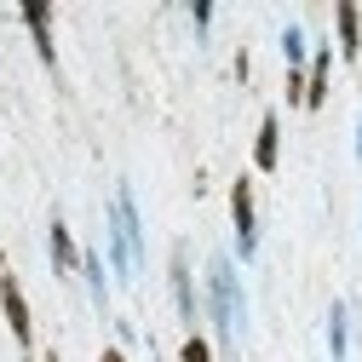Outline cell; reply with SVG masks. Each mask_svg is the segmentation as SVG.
<instances>
[{"label":"cell","mask_w":362,"mask_h":362,"mask_svg":"<svg viewBox=\"0 0 362 362\" xmlns=\"http://www.w3.org/2000/svg\"><path fill=\"white\" fill-rule=\"evenodd\" d=\"M207 316L218 328V345H242V334H247V293L236 282V259L230 253L207 259Z\"/></svg>","instance_id":"6da1fadb"},{"label":"cell","mask_w":362,"mask_h":362,"mask_svg":"<svg viewBox=\"0 0 362 362\" xmlns=\"http://www.w3.org/2000/svg\"><path fill=\"white\" fill-rule=\"evenodd\" d=\"M110 264L115 276L132 282L144 264V218H139V202H132V185H115V207H110Z\"/></svg>","instance_id":"7a4b0ae2"},{"label":"cell","mask_w":362,"mask_h":362,"mask_svg":"<svg viewBox=\"0 0 362 362\" xmlns=\"http://www.w3.org/2000/svg\"><path fill=\"white\" fill-rule=\"evenodd\" d=\"M230 224H236V253L253 259L259 253V218H253V185L247 178H236V190H230Z\"/></svg>","instance_id":"3957f363"},{"label":"cell","mask_w":362,"mask_h":362,"mask_svg":"<svg viewBox=\"0 0 362 362\" xmlns=\"http://www.w3.org/2000/svg\"><path fill=\"white\" fill-rule=\"evenodd\" d=\"M0 310H6V322H12V339L29 351L35 345V322H29V305H23V288L6 276V259H0Z\"/></svg>","instance_id":"277c9868"},{"label":"cell","mask_w":362,"mask_h":362,"mask_svg":"<svg viewBox=\"0 0 362 362\" xmlns=\"http://www.w3.org/2000/svg\"><path fill=\"white\" fill-rule=\"evenodd\" d=\"M23 23H29V35H35V52L47 58V64H58V47H52V6H47V0H29V6H23Z\"/></svg>","instance_id":"5b68a950"},{"label":"cell","mask_w":362,"mask_h":362,"mask_svg":"<svg viewBox=\"0 0 362 362\" xmlns=\"http://www.w3.org/2000/svg\"><path fill=\"white\" fill-rule=\"evenodd\" d=\"M173 305H178V316L185 322H196V310H202V299H196V282H190V264H185V253H173Z\"/></svg>","instance_id":"8992f818"},{"label":"cell","mask_w":362,"mask_h":362,"mask_svg":"<svg viewBox=\"0 0 362 362\" xmlns=\"http://www.w3.org/2000/svg\"><path fill=\"white\" fill-rule=\"evenodd\" d=\"M328 356H334V362L351 356V305H345V299L328 305Z\"/></svg>","instance_id":"52a82bcc"},{"label":"cell","mask_w":362,"mask_h":362,"mask_svg":"<svg viewBox=\"0 0 362 362\" xmlns=\"http://www.w3.org/2000/svg\"><path fill=\"white\" fill-rule=\"evenodd\" d=\"M328 75H334V52L322 47V52L310 58V69H305V110H316V104L328 98Z\"/></svg>","instance_id":"ba28073f"},{"label":"cell","mask_w":362,"mask_h":362,"mask_svg":"<svg viewBox=\"0 0 362 362\" xmlns=\"http://www.w3.org/2000/svg\"><path fill=\"white\" fill-rule=\"evenodd\" d=\"M276 150H282V121H276V115H264V121H259V144H253L259 173H270V167H276Z\"/></svg>","instance_id":"9c48e42d"},{"label":"cell","mask_w":362,"mask_h":362,"mask_svg":"<svg viewBox=\"0 0 362 362\" xmlns=\"http://www.w3.org/2000/svg\"><path fill=\"white\" fill-rule=\"evenodd\" d=\"M52 270H58V276L81 270V247L69 242V224H64V218H52Z\"/></svg>","instance_id":"30bf717a"},{"label":"cell","mask_w":362,"mask_h":362,"mask_svg":"<svg viewBox=\"0 0 362 362\" xmlns=\"http://www.w3.org/2000/svg\"><path fill=\"white\" fill-rule=\"evenodd\" d=\"M334 23H339V52L356 58V47H362V35H356V29H362V12L351 6V0H339V6H334Z\"/></svg>","instance_id":"8fae6325"},{"label":"cell","mask_w":362,"mask_h":362,"mask_svg":"<svg viewBox=\"0 0 362 362\" xmlns=\"http://www.w3.org/2000/svg\"><path fill=\"white\" fill-rule=\"evenodd\" d=\"M81 276L93 288V305H110V270H104V253H81Z\"/></svg>","instance_id":"7c38bea8"},{"label":"cell","mask_w":362,"mask_h":362,"mask_svg":"<svg viewBox=\"0 0 362 362\" xmlns=\"http://www.w3.org/2000/svg\"><path fill=\"white\" fill-rule=\"evenodd\" d=\"M305 52H310V47H305V29H299V23H288V29H282V58H288V69H299V64H305Z\"/></svg>","instance_id":"4fadbf2b"},{"label":"cell","mask_w":362,"mask_h":362,"mask_svg":"<svg viewBox=\"0 0 362 362\" xmlns=\"http://www.w3.org/2000/svg\"><path fill=\"white\" fill-rule=\"evenodd\" d=\"M185 362H213V351H207V339H196V334H190V339H185Z\"/></svg>","instance_id":"5bb4252c"},{"label":"cell","mask_w":362,"mask_h":362,"mask_svg":"<svg viewBox=\"0 0 362 362\" xmlns=\"http://www.w3.org/2000/svg\"><path fill=\"white\" fill-rule=\"evenodd\" d=\"M190 18H196V29H207V23H213V0H196Z\"/></svg>","instance_id":"9a60e30c"},{"label":"cell","mask_w":362,"mask_h":362,"mask_svg":"<svg viewBox=\"0 0 362 362\" xmlns=\"http://www.w3.org/2000/svg\"><path fill=\"white\" fill-rule=\"evenodd\" d=\"M356 161H362V110H356Z\"/></svg>","instance_id":"2e32d148"},{"label":"cell","mask_w":362,"mask_h":362,"mask_svg":"<svg viewBox=\"0 0 362 362\" xmlns=\"http://www.w3.org/2000/svg\"><path fill=\"white\" fill-rule=\"evenodd\" d=\"M98 362H127V356H121V351H104V356H98Z\"/></svg>","instance_id":"e0dca14e"},{"label":"cell","mask_w":362,"mask_h":362,"mask_svg":"<svg viewBox=\"0 0 362 362\" xmlns=\"http://www.w3.org/2000/svg\"><path fill=\"white\" fill-rule=\"evenodd\" d=\"M47 362H58V356H47Z\"/></svg>","instance_id":"ac0fdd59"}]
</instances>
